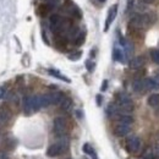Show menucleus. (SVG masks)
I'll return each mask as SVG.
<instances>
[{
	"label": "nucleus",
	"instance_id": "obj_22",
	"mask_svg": "<svg viewBox=\"0 0 159 159\" xmlns=\"http://www.w3.org/2000/svg\"><path fill=\"white\" fill-rule=\"evenodd\" d=\"M151 59L156 64H159V49H152L151 50Z\"/></svg>",
	"mask_w": 159,
	"mask_h": 159
},
{
	"label": "nucleus",
	"instance_id": "obj_6",
	"mask_svg": "<svg viewBox=\"0 0 159 159\" xmlns=\"http://www.w3.org/2000/svg\"><path fill=\"white\" fill-rule=\"evenodd\" d=\"M11 110L7 107H1L0 108V125H6L11 120Z\"/></svg>",
	"mask_w": 159,
	"mask_h": 159
},
{
	"label": "nucleus",
	"instance_id": "obj_5",
	"mask_svg": "<svg viewBox=\"0 0 159 159\" xmlns=\"http://www.w3.org/2000/svg\"><path fill=\"white\" fill-rule=\"evenodd\" d=\"M130 131H131L130 125H127V124H121V122H119V124L115 126V129H114V134H115L118 137H124V136L129 135Z\"/></svg>",
	"mask_w": 159,
	"mask_h": 159
},
{
	"label": "nucleus",
	"instance_id": "obj_26",
	"mask_svg": "<svg viewBox=\"0 0 159 159\" xmlns=\"http://www.w3.org/2000/svg\"><path fill=\"white\" fill-rule=\"evenodd\" d=\"M81 55H82V53L81 52H77V53H74V54H71L70 57H69V59L70 60H79L80 58H81Z\"/></svg>",
	"mask_w": 159,
	"mask_h": 159
},
{
	"label": "nucleus",
	"instance_id": "obj_11",
	"mask_svg": "<svg viewBox=\"0 0 159 159\" xmlns=\"http://www.w3.org/2000/svg\"><path fill=\"white\" fill-rule=\"evenodd\" d=\"M53 5H54V4H52V2H49V4H42V5L38 6L37 12L39 14L40 16H45V15H48V14L52 11V9L54 7Z\"/></svg>",
	"mask_w": 159,
	"mask_h": 159
},
{
	"label": "nucleus",
	"instance_id": "obj_7",
	"mask_svg": "<svg viewBox=\"0 0 159 159\" xmlns=\"http://www.w3.org/2000/svg\"><path fill=\"white\" fill-rule=\"evenodd\" d=\"M22 109L26 115H31L33 113V107H32V96H25L22 100Z\"/></svg>",
	"mask_w": 159,
	"mask_h": 159
},
{
	"label": "nucleus",
	"instance_id": "obj_2",
	"mask_svg": "<svg viewBox=\"0 0 159 159\" xmlns=\"http://www.w3.org/2000/svg\"><path fill=\"white\" fill-rule=\"evenodd\" d=\"M141 149V139L139 136H129L126 139V151L131 154L137 153Z\"/></svg>",
	"mask_w": 159,
	"mask_h": 159
},
{
	"label": "nucleus",
	"instance_id": "obj_32",
	"mask_svg": "<svg viewBox=\"0 0 159 159\" xmlns=\"http://www.w3.org/2000/svg\"><path fill=\"white\" fill-rule=\"evenodd\" d=\"M107 86H108V81H104L103 82V86H102V91H105L107 89Z\"/></svg>",
	"mask_w": 159,
	"mask_h": 159
},
{
	"label": "nucleus",
	"instance_id": "obj_3",
	"mask_svg": "<svg viewBox=\"0 0 159 159\" xmlns=\"http://www.w3.org/2000/svg\"><path fill=\"white\" fill-rule=\"evenodd\" d=\"M53 129H54V134L57 136H64L65 135V131H66V121L64 118L58 116L54 119L53 122Z\"/></svg>",
	"mask_w": 159,
	"mask_h": 159
},
{
	"label": "nucleus",
	"instance_id": "obj_16",
	"mask_svg": "<svg viewBox=\"0 0 159 159\" xmlns=\"http://www.w3.org/2000/svg\"><path fill=\"white\" fill-rule=\"evenodd\" d=\"M148 105L149 107H158L159 105V94L158 93H153L148 97V100H147Z\"/></svg>",
	"mask_w": 159,
	"mask_h": 159
},
{
	"label": "nucleus",
	"instance_id": "obj_36",
	"mask_svg": "<svg viewBox=\"0 0 159 159\" xmlns=\"http://www.w3.org/2000/svg\"><path fill=\"white\" fill-rule=\"evenodd\" d=\"M144 159H154V158H153V157H146Z\"/></svg>",
	"mask_w": 159,
	"mask_h": 159
},
{
	"label": "nucleus",
	"instance_id": "obj_15",
	"mask_svg": "<svg viewBox=\"0 0 159 159\" xmlns=\"http://www.w3.org/2000/svg\"><path fill=\"white\" fill-rule=\"evenodd\" d=\"M143 89L144 91H152V89H157L156 88V84H154V81L151 77H147V79L143 80Z\"/></svg>",
	"mask_w": 159,
	"mask_h": 159
},
{
	"label": "nucleus",
	"instance_id": "obj_10",
	"mask_svg": "<svg viewBox=\"0 0 159 159\" xmlns=\"http://www.w3.org/2000/svg\"><path fill=\"white\" fill-rule=\"evenodd\" d=\"M107 114H108L110 118H116L120 114L119 105H118V104H114V103L109 104L108 108H107Z\"/></svg>",
	"mask_w": 159,
	"mask_h": 159
},
{
	"label": "nucleus",
	"instance_id": "obj_14",
	"mask_svg": "<svg viewBox=\"0 0 159 159\" xmlns=\"http://www.w3.org/2000/svg\"><path fill=\"white\" fill-rule=\"evenodd\" d=\"M71 108H72V100L70 99V98H66L65 97L64 100L60 103V109L62 111H70Z\"/></svg>",
	"mask_w": 159,
	"mask_h": 159
},
{
	"label": "nucleus",
	"instance_id": "obj_4",
	"mask_svg": "<svg viewBox=\"0 0 159 159\" xmlns=\"http://www.w3.org/2000/svg\"><path fill=\"white\" fill-rule=\"evenodd\" d=\"M65 151H64V148L61 147V144H60L59 142H55V143H53V144H50L49 146V148H48V151H47V156L48 157H58L60 156L61 153H64Z\"/></svg>",
	"mask_w": 159,
	"mask_h": 159
},
{
	"label": "nucleus",
	"instance_id": "obj_29",
	"mask_svg": "<svg viewBox=\"0 0 159 159\" xmlns=\"http://www.w3.org/2000/svg\"><path fill=\"white\" fill-rule=\"evenodd\" d=\"M0 159H9V156L5 151H0Z\"/></svg>",
	"mask_w": 159,
	"mask_h": 159
},
{
	"label": "nucleus",
	"instance_id": "obj_9",
	"mask_svg": "<svg viewBox=\"0 0 159 159\" xmlns=\"http://www.w3.org/2000/svg\"><path fill=\"white\" fill-rule=\"evenodd\" d=\"M144 62H146V60H144L143 57H135L134 59H131L129 66H130V69H132V70H139L141 67H143Z\"/></svg>",
	"mask_w": 159,
	"mask_h": 159
},
{
	"label": "nucleus",
	"instance_id": "obj_18",
	"mask_svg": "<svg viewBox=\"0 0 159 159\" xmlns=\"http://www.w3.org/2000/svg\"><path fill=\"white\" fill-rule=\"evenodd\" d=\"M32 107H33V111H38L39 109H42L40 96H32Z\"/></svg>",
	"mask_w": 159,
	"mask_h": 159
},
{
	"label": "nucleus",
	"instance_id": "obj_1",
	"mask_svg": "<svg viewBox=\"0 0 159 159\" xmlns=\"http://www.w3.org/2000/svg\"><path fill=\"white\" fill-rule=\"evenodd\" d=\"M152 22L149 15H141V14H135L131 19H130V25L135 28H143L146 26H148Z\"/></svg>",
	"mask_w": 159,
	"mask_h": 159
},
{
	"label": "nucleus",
	"instance_id": "obj_20",
	"mask_svg": "<svg viewBox=\"0 0 159 159\" xmlns=\"http://www.w3.org/2000/svg\"><path fill=\"white\" fill-rule=\"evenodd\" d=\"M49 74L52 75V76H54V77H57V79L61 80V81H65V82H67V83H70V80L67 79L66 76H64V75H61L59 71H57V70H49Z\"/></svg>",
	"mask_w": 159,
	"mask_h": 159
},
{
	"label": "nucleus",
	"instance_id": "obj_19",
	"mask_svg": "<svg viewBox=\"0 0 159 159\" xmlns=\"http://www.w3.org/2000/svg\"><path fill=\"white\" fill-rule=\"evenodd\" d=\"M113 58H114V60H116V61H122V62L125 61V59H124V52H121L118 48H115L113 50Z\"/></svg>",
	"mask_w": 159,
	"mask_h": 159
},
{
	"label": "nucleus",
	"instance_id": "obj_37",
	"mask_svg": "<svg viewBox=\"0 0 159 159\" xmlns=\"http://www.w3.org/2000/svg\"><path fill=\"white\" fill-rule=\"evenodd\" d=\"M99 2H104V1H107V0H98Z\"/></svg>",
	"mask_w": 159,
	"mask_h": 159
},
{
	"label": "nucleus",
	"instance_id": "obj_8",
	"mask_svg": "<svg viewBox=\"0 0 159 159\" xmlns=\"http://www.w3.org/2000/svg\"><path fill=\"white\" fill-rule=\"evenodd\" d=\"M116 12H118V5H114L113 7H110L109 12H108V17H107V21H105V27H104V31H108L111 22L114 21L115 16H116Z\"/></svg>",
	"mask_w": 159,
	"mask_h": 159
},
{
	"label": "nucleus",
	"instance_id": "obj_31",
	"mask_svg": "<svg viewBox=\"0 0 159 159\" xmlns=\"http://www.w3.org/2000/svg\"><path fill=\"white\" fill-rule=\"evenodd\" d=\"M134 4H135V0H127V10L132 9L134 7Z\"/></svg>",
	"mask_w": 159,
	"mask_h": 159
},
{
	"label": "nucleus",
	"instance_id": "obj_17",
	"mask_svg": "<svg viewBox=\"0 0 159 159\" xmlns=\"http://www.w3.org/2000/svg\"><path fill=\"white\" fill-rule=\"evenodd\" d=\"M132 89H134V92H142V91H144L143 89V80H139V79H136L134 82H132Z\"/></svg>",
	"mask_w": 159,
	"mask_h": 159
},
{
	"label": "nucleus",
	"instance_id": "obj_34",
	"mask_svg": "<svg viewBox=\"0 0 159 159\" xmlns=\"http://www.w3.org/2000/svg\"><path fill=\"white\" fill-rule=\"evenodd\" d=\"M141 1H143L144 4H152L154 0H141Z\"/></svg>",
	"mask_w": 159,
	"mask_h": 159
},
{
	"label": "nucleus",
	"instance_id": "obj_13",
	"mask_svg": "<svg viewBox=\"0 0 159 159\" xmlns=\"http://www.w3.org/2000/svg\"><path fill=\"white\" fill-rule=\"evenodd\" d=\"M115 119L121 124H127V125H131L134 122V118L130 114H119Z\"/></svg>",
	"mask_w": 159,
	"mask_h": 159
},
{
	"label": "nucleus",
	"instance_id": "obj_35",
	"mask_svg": "<svg viewBox=\"0 0 159 159\" xmlns=\"http://www.w3.org/2000/svg\"><path fill=\"white\" fill-rule=\"evenodd\" d=\"M91 157H92V159H98L97 154H96V152H94V153H92V154H91Z\"/></svg>",
	"mask_w": 159,
	"mask_h": 159
},
{
	"label": "nucleus",
	"instance_id": "obj_33",
	"mask_svg": "<svg viewBox=\"0 0 159 159\" xmlns=\"http://www.w3.org/2000/svg\"><path fill=\"white\" fill-rule=\"evenodd\" d=\"M97 104L98 105L102 104V96H97Z\"/></svg>",
	"mask_w": 159,
	"mask_h": 159
},
{
	"label": "nucleus",
	"instance_id": "obj_24",
	"mask_svg": "<svg viewBox=\"0 0 159 159\" xmlns=\"http://www.w3.org/2000/svg\"><path fill=\"white\" fill-rule=\"evenodd\" d=\"M83 42H84V33H83V32H80L79 36H77L76 39H75V44H76V45H81Z\"/></svg>",
	"mask_w": 159,
	"mask_h": 159
},
{
	"label": "nucleus",
	"instance_id": "obj_27",
	"mask_svg": "<svg viewBox=\"0 0 159 159\" xmlns=\"http://www.w3.org/2000/svg\"><path fill=\"white\" fill-rule=\"evenodd\" d=\"M86 67H87V70L91 72V71H93V69H94V64H93L91 60H87V61H86Z\"/></svg>",
	"mask_w": 159,
	"mask_h": 159
},
{
	"label": "nucleus",
	"instance_id": "obj_21",
	"mask_svg": "<svg viewBox=\"0 0 159 159\" xmlns=\"http://www.w3.org/2000/svg\"><path fill=\"white\" fill-rule=\"evenodd\" d=\"M40 102H42V108H47L52 104V100H50V96L49 94H43L40 96Z\"/></svg>",
	"mask_w": 159,
	"mask_h": 159
},
{
	"label": "nucleus",
	"instance_id": "obj_30",
	"mask_svg": "<svg viewBox=\"0 0 159 159\" xmlns=\"http://www.w3.org/2000/svg\"><path fill=\"white\" fill-rule=\"evenodd\" d=\"M153 81H154V84H156V88L159 89V75L158 76H154V77H152Z\"/></svg>",
	"mask_w": 159,
	"mask_h": 159
},
{
	"label": "nucleus",
	"instance_id": "obj_28",
	"mask_svg": "<svg viewBox=\"0 0 159 159\" xmlns=\"http://www.w3.org/2000/svg\"><path fill=\"white\" fill-rule=\"evenodd\" d=\"M4 97H6V88L1 87L0 88V98H4Z\"/></svg>",
	"mask_w": 159,
	"mask_h": 159
},
{
	"label": "nucleus",
	"instance_id": "obj_12",
	"mask_svg": "<svg viewBox=\"0 0 159 159\" xmlns=\"http://www.w3.org/2000/svg\"><path fill=\"white\" fill-rule=\"evenodd\" d=\"M49 96H50L52 104H55V105H60V103L65 98L62 92H53V93H49Z\"/></svg>",
	"mask_w": 159,
	"mask_h": 159
},
{
	"label": "nucleus",
	"instance_id": "obj_25",
	"mask_svg": "<svg viewBox=\"0 0 159 159\" xmlns=\"http://www.w3.org/2000/svg\"><path fill=\"white\" fill-rule=\"evenodd\" d=\"M5 147H6V149H14L15 148V143H14V139H5Z\"/></svg>",
	"mask_w": 159,
	"mask_h": 159
},
{
	"label": "nucleus",
	"instance_id": "obj_38",
	"mask_svg": "<svg viewBox=\"0 0 159 159\" xmlns=\"http://www.w3.org/2000/svg\"><path fill=\"white\" fill-rule=\"evenodd\" d=\"M67 159H70V158H67Z\"/></svg>",
	"mask_w": 159,
	"mask_h": 159
},
{
	"label": "nucleus",
	"instance_id": "obj_23",
	"mask_svg": "<svg viewBox=\"0 0 159 159\" xmlns=\"http://www.w3.org/2000/svg\"><path fill=\"white\" fill-rule=\"evenodd\" d=\"M82 149H83V152L86 153V154H92V153H94V149L92 148V146L91 144H88V143H84L83 144V147H82Z\"/></svg>",
	"mask_w": 159,
	"mask_h": 159
}]
</instances>
